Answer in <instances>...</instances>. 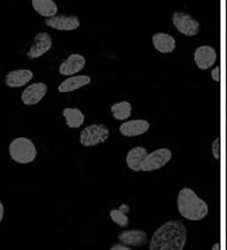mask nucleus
Segmentation results:
<instances>
[{"mask_svg":"<svg viewBox=\"0 0 227 250\" xmlns=\"http://www.w3.org/2000/svg\"><path fill=\"white\" fill-rule=\"evenodd\" d=\"M171 22L179 33L186 37H195L200 33V23L198 20L184 12H174Z\"/></svg>","mask_w":227,"mask_h":250,"instance_id":"423d86ee","label":"nucleus"},{"mask_svg":"<svg viewBox=\"0 0 227 250\" xmlns=\"http://www.w3.org/2000/svg\"><path fill=\"white\" fill-rule=\"evenodd\" d=\"M47 91H48V87L45 83H33L23 91L21 100L27 106H33V105H37L47 95Z\"/></svg>","mask_w":227,"mask_h":250,"instance_id":"9d476101","label":"nucleus"},{"mask_svg":"<svg viewBox=\"0 0 227 250\" xmlns=\"http://www.w3.org/2000/svg\"><path fill=\"white\" fill-rule=\"evenodd\" d=\"M111 250H131L130 248L126 247V245H123V244H115L111 248Z\"/></svg>","mask_w":227,"mask_h":250,"instance_id":"b1692460","label":"nucleus"},{"mask_svg":"<svg viewBox=\"0 0 227 250\" xmlns=\"http://www.w3.org/2000/svg\"><path fill=\"white\" fill-rule=\"evenodd\" d=\"M90 83H91V77H89V75L81 74L69 77V78L65 79L64 82L59 84V92H61V94L73 92V91H77L79 88H82V87L87 86Z\"/></svg>","mask_w":227,"mask_h":250,"instance_id":"2eb2a0df","label":"nucleus"},{"mask_svg":"<svg viewBox=\"0 0 227 250\" xmlns=\"http://www.w3.org/2000/svg\"><path fill=\"white\" fill-rule=\"evenodd\" d=\"M86 65L85 56L79 53H71L67 60L63 61L59 66V73L65 77H71L82 70Z\"/></svg>","mask_w":227,"mask_h":250,"instance_id":"9b49d317","label":"nucleus"},{"mask_svg":"<svg viewBox=\"0 0 227 250\" xmlns=\"http://www.w3.org/2000/svg\"><path fill=\"white\" fill-rule=\"evenodd\" d=\"M3 218H4V205L1 204V201H0V223H1Z\"/></svg>","mask_w":227,"mask_h":250,"instance_id":"393cba45","label":"nucleus"},{"mask_svg":"<svg viewBox=\"0 0 227 250\" xmlns=\"http://www.w3.org/2000/svg\"><path fill=\"white\" fill-rule=\"evenodd\" d=\"M34 11L45 19L53 17L57 13V4L53 0H31Z\"/></svg>","mask_w":227,"mask_h":250,"instance_id":"6ab92c4d","label":"nucleus"},{"mask_svg":"<svg viewBox=\"0 0 227 250\" xmlns=\"http://www.w3.org/2000/svg\"><path fill=\"white\" fill-rule=\"evenodd\" d=\"M171 157H173V153L169 148H160V149L153 150L152 153H148L144 157L139 170L140 171H155V170L165 167L170 162Z\"/></svg>","mask_w":227,"mask_h":250,"instance_id":"20e7f679","label":"nucleus"},{"mask_svg":"<svg viewBox=\"0 0 227 250\" xmlns=\"http://www.w3.org/2000/svg\"><path fill=\"white\" fill-rule=\"evenodd\" d=\"M212 79L214 82H221V66H216L213 69Z\"/></svg>","mask_w":227,"mask_h":250,"instance_id":"5701e85b","label":"nucleus"},{"mask_svg":"<svg viewBox=\"0 0 227 250\" xmlns=\"http://www.w3.org/2000/svg\"><path fill=\"white\" fill-rule=\"evenodd\" d=\"M147 149L144 146H135L133 149L129 150V153L126 154V165L127 167L133 170V171H140V164L144 160V157L147 156Z\"/></svg>","mask_w":227,"mask_h":250,"instance_id":"f3484780","label":"nucleus"},{"mask_svg":"<svg viewBox=\"0 0 227 250\" xmlns=\"http://www.w3.org/2000/svg\"><path fill=\"white\" fill-rule=\"evenodd\" d=\"M9 156L17 164H30L37 158V146L29 138L20 136L9 144Z\"/></svg>","mask_w":227,"mask_h":250,"instance_id":"7ed1b4c3","label":"nucleus"},{"mask_svg":"<svg viewBox=\"0 0 227 250\" xmlns=\"http://www.w3.org/2000/svg\"><path fill=\"white\" fill-rule=\"evenodd\" d=\"M130 211V208L126 204L119 206V209H112L109 211V215H111V219L114 222L117 226L119 227H127L129 226V217H127V213Z\"/></svg>","mask_w":227,"mask_h":250,"instance_id":"412c9836","label":"nucleus"},{"mask_svg":"<svg viewBox=\"0 0 227 250\" xmlns=\"http://www.w3.org/2000/svg\"><path fill=\"white\" fill-rule=\"evenodd\" d=\"M194 60L200 70H208L217 61L216 49L210 45H200L195 49Z\"/></svg>","mask_w":227,"mask_h":250,"instance_id":"1a4fd4ad","label":"nucleus"},{"mask_svg":"<svg viewBox=\"0 0 227 250\" xmlns=\"http://www.w3.org/2000/svg\"><path fill=\"white\" fill-rule=\"evenodd\" d=\"M33 71L27 70V69L12 70L5 77V84L8 87H12V88H19V87L27 84L33 79Z\"/></svg>","mask_w":227,"mask_h":250,"instance_id":"4468645a","label":"nucleus"},{"mask_svg":"<svg viewBox=\"0 0 227 250\" xmlns=\"http://www.w3.org/2000/svg\"><path fill=\"white\" fill-rule=\"evenodd\" d=\"M111 112L117 121H127L131 117L133 105L129 101H121L115 103L111 106Z\"/></svg>","mask_w":227,"mask_h":250,"instance_id":"aec40b11","label":"nucleus"},{"mask_svg":"<svg viewBox=\"0 0 227 250\" xmlns=\"http://www.w3.org/2000/svg\"><path fill=\"white\" fill-rule=\"evenodd\" d=\"M149 130V122L145 120H133L125 121L119 126V132L126 138H134V136H140L144 135Z\"/></svg>","mask_w":227,"mask_h":250,"instance_id":"f8f14e48","label":"nucleus"},{"mask_svg":"<svg viewBox=\"0 0 227 250\" xmlns=\"http://www.w3.org/2000/svg\"><path fill=\"white\" fill-rule=\"evenodd\" d=\"M212 250H221V244L220 243H216L214 245H213Z\"/></svg>","mask_w":227,"mask_h":250,"instance_id":"a878e982","label":"nucleus"},{"mask_svg":"<svg viewBox=\"0 0 227 250\" xmlns=\"http://www.w3.org/2000/svg\"><path fill=\"white\" fill-rule=\"evenodd\" d=\"M109 138V128L105 125H90L81 132V144L83 146H95L107 142Z\"/></svg>","mask_w":227,"mask_h":250,"instance_id":"39448f33","label":"nucleus"},{"mask_svg":"<svg viewBox=\"0 0 227 250\" xmlns=\"http://www.w3.org/2000/svg\"><path fill=\"white\" fill-rule=\"evenodd\" d=\"M45 25L51 29L60 31L77 30L81 25L79 19L73 15H59L45 20Z\"/></svg>","mask_w":227,"mask_h":250,"instance_id":"0eeeda50","label":"nucleus"},{"mask_svg":"<svg viewBox=\"0 0 227 250\" xmlns=\"http://www.w3.org/2000/svg\"><path fill=\"white\" fill-rule=\"evenodd\" d=\"M118 240L126 247H142L147 244L148 236H147V232L142 229H129V231L121 232L118 235Z\"/></svg>","mask_w":227,"mask_h":250,"instance_id":"ddd939ff","label":"nucleus"},{"mask_svg":"<svg viewBox=\"0 0 227 250\" xmlns=\"http://www.w3.org/2000/svg\"><path fill=\"white\" fill-rule=\"evenodd\" d=\"M187 243V228L181 220H169L155 231L149 250H183Z\"/></svg>","mask_w":227,"mask_h":250,"instance_id":"f257e3e1","label":"nucleus"},{"mask_svg":"<svg viewBox=\"0 0 227 250\" xmlns=\"http://www.w3.org/2000/svg\"><path fill=\"white\" fill-rule=\"evenodd\" d=\"M177 205L179 214L187 220H201L209 213L208 204L188 187L182 188L178 192Z\"/></svg>","mask_w":227,"mask_h":250,"instance_id":"f03ea898","label":"nucleus"},{"mask_svg":"<svg viewBox=\"0 0 227 250\" xmlns=\"http://www.w3.org/2000/svg\"><path fill=\"white\" fill-rule=\"evenodd\" d=\"M212 153L214 160H221V138H217L212 144Z\"/></svg>","mask_w":227,"mask_h":250,"instance_id":"4be33fe9","label":"nucleus"},{"mask_svg":"<svg viewBox=\"0 0 227 250\" xmlns=\"http://www.w3.org/2000/svg\"><path fill=\"white\" fill-rule=\"evenodd\" d=\"M153 47L160 53H171L175 49V39L166 33H156L152 37Z\"/></svg>","mask_w":227,"mask_h":250,"instance_id":"dca6fc26","label":"nucleus"},{"mask_svg":"<svg viewBox=\"0 0 227 250\" xmlns=\"http://www.w3.org/2000/svg\"><path fill=\"white\" fill-rule=\"evenodd\" d=\"M53 41L52 37L47 33H39L37 34V37L34 38V43L31 45V48L29 49L27 52V57L30 60H34V59H39L43 55L48 52L49 49L52 48Z\"/></svg>","mask_w":227,"mask_h":250,"instance_id":"6e6552de","label":"nucleus"},{"mask_svg":"<svg viewBox=\"0 0 227 250\" xmlns=\"http://www.w3.org/2000/svg\"><path fill=\"white\" fill-rule=\"evenodd\" d=\"M63 116L69 128H78L85 124V114L78 108H64Z\"/></svg>","mask_w":227,"mask_h":250,"instance_id":"a211bd4d","label":"nucleus"}]
</instances>
